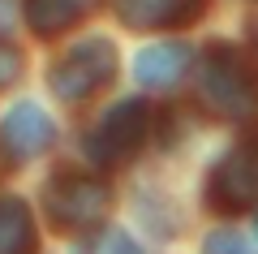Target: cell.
<instances>
[{"instance_id":"obj_10","label":"cell","mask_w":258,"mask_h":254,"mask_svg":"<svg viewBox=\"0 0 258 254\" xmlns=\"http://www.w3.org/2000/svg\"><path fill=\"white\" fill-rule=\"evenodd\" d=\"M35 250V220L22 198H0V254H30Z\"/></svg>"},{"instance_id":"obj_17","label":"cell","mask_w":258,"mask_h":254,"mask_svg":"<svg viewBox=\"0 0 258 254\" xmlns=\"http://www.w3.org/2000/svg\"><path fill=\"white\" fill-rule=\"evenodd\" d=\"M254 233H258V220H254Z\"/></svg>"},{"instance_id":"obj_9","label":"cell","mask_w":258,"mask_h":254,"mask_svg":"<svg viewBox=\"0 0 258 254\" xmlns=\"http://www.w3.org/2000/svg\"><path fill=\"white\" fill-rule=\"evenodd\" d=\"M99 0H26V22L35 35L52 39V35H64L69 26L86 18Z\"/></svg>"},{"instance_id":"obj_13","label":"cell","mask_w":258,"mask_h":254,"mask_svg":"<svg viewBox=\"0 0 258 254\" xmlns=\"http://www.w3.org/2000/svg\"><path fill=\"white\" fill-rule=\"evenodd\" d=\"M18 78H22V52L9 47V43H0V91H9Z\"/></svg>"},{"instance_id":"obj_4","label":"cell","mask_w":258,"mask_h":254,"mask_svg":"<svg viewBox=\"0 0 258 254\" xmlns=\"http://www.w3.org/2000/svg\"><path fill=\"white\" fill-rule=\"evenodd\" d=\"M108 202H112V190L99 177H86V173H56L43 190L47 216L64 233H82V228L99 224Z\"/></svg>"},{"instance_id":"obj_14","label":"cell","mask_w":258,"mask_h":254,"mask_svg":"<svg viewBox=\"0 0 258 254\" xmlns=\"http://www.w3.org/2000/svg\"><path fill=\"white\" fill-rule=\"evenodd\" d=\"M9 22H13V9H9V0H0V30H9Z\"/></svg>"},{"instance_id":"obj_2","label":"cell","mask_w":258,"mask_h":254,"mask_svg":"<svg viewBox=\"0 0 258 254\" xmlns=\"http://www.w3.org/2000/svg\"><path fill=\"white\" fill-rule=\"evenodd\" d=\"M112 78H116V47L103 35L74 43L52 65V91L60 95L64 104H82V99H91V95H99Z\"/></svg>"},{"instance_id":"obj_7","label":"cell","mask_w":258,"mask_h":254,"mask_svg":"<svg viewBox=\"0 0 258 254\" xmlns=\"http://www.w3.org/2000/svg\"><path fill=\"white\" fill-rule=\"evenodd\" d=\"M116 18L134 30H176L203 18L207 0H112Z\"/></svg>"},{"instance_id":"obj_11","label":"cell","mask_w":258,"mask_h":254,"mask_svg":"<svg viewBox=\"0 0 258 254\" xmlns=\"http://www.w3.org/2000/svg\"><path fill=\"white\" fill-rule=\"evenodd\" d=\"M203 254H254V250H249V245L241 241L232 228H215V233H207Z\"/></svg>"},{"instance_id":"obj_1","label":"cell","mask_w":258,"mask_h":254,"mask_svg":"<svg viewBox=\"0 0 258 254\" xmlns=\"http://www.w3.org/2000/svg\"><path fill=\"white\" fill-rule=\"evenodd\" d=\"M198 99L224 121H249L258 117V78L232 47H211L198 69Z\"/></svg>"},{"instance_id":"obj_5","label":"cell","mask_w":258,"mask_h":254,"mask_svg":"<svg viewBox=\"0 0 258 254\" xmlns=\"http://www.w3.org/2000/svg\"><path fill=\"white\" fill-rule=\"evenodd\" d=\"M207 198L215 211H254L258 207V134L237 142L211 173Z\"/></svg>"},{"instance_id":"obj_12","label":"cell","mask_w":258,"mask_h":254,"mask_svg":"<svg viewBox=\"0 0 258 254\" xmlns=\"http://www.w3.org/2000/svg\"><path fill=\"white\" fill-rule=\"evenodd\" d=\"M95 254H142V245L125 233V228H108V233L95 241Z\"/></svg>"},{"instance_id":"obj_3","label":"cell","mask_w":258,"mask_h":254,"mask_svg":"<svg viewBox=\"0 0 258 254\" xmlns=\"http://www.w3.org/2000/svg\"><path fill=\"white\" fill-rule=\"evenodd\" d=\"M147 129H151V108L142 99H120L116 108H108L99 117V125H91L86 155H91L95 168H120L147 142Z\"/></svg>"},{"instance_id":"obj_15","label":"cell","mask_w":258,"mask_h":254,"mask_svg":"<svg viewBox=\"0 0 258 254\" xmlns=\"http://www.w3.org/2000/svg\"><path fill=\"white\" fill-rule=\"evenodd\" d=\"M254 47H258V26H254Z\"/></svg>"},{"instance_id":"obj_8","label":"cell","mask_w":258,"mask_h":254,"mask_svg":"<svg viewBox=\"0 0 258 254\" xmlns=\"http://www.w3.org/2000/svg\"><path fill=\"white\" fill-rule=\"evenodd\" d=\"M189 69V47L185 43H151L134 56V78L147 86V91H168L185 78Z\"/></svg>"},{"instance_id":"obj_6","label":"cell","mask_w":258,"mask_h":254,"mask_svg":"<svg viewBox=\"0 0 258 254\" xmlns=\"http://www.w3.org/2000/svg\"><path fill=\"white\" fill-rule=\"evenodd\" d=\"M56 142V121L39 104H13L0 121V146L9 160H39Z\"/></svg>"},{"instance_id":"obj_16","label":"cell","mask_w":258,"mask_h":254,"mask_svg":"<svg viewBox=\"0 0 258 254\" xmlns=\"http://www.w3.org/2000/svg\"><path fill=\"white\" fill-rule=\"evenodd\" d=\"M0 151H5V146H0ZM5 164H9V160H0V168H5Z\"/></svg>"}]
</instances>
